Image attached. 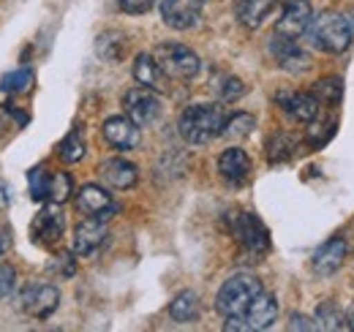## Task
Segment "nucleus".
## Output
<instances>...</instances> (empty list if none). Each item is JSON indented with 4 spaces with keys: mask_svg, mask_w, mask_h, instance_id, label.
<instances>
[{
    "mask_svg": "<svg viewBox=\"0 0 354 332\" xmlns=\"http://www.w3.org/2000/svg\"><path fill=\"white\" fill-rule=\"evenodd\" d=\"M226 120L229 115L221 104H191L180 112L177 131L188 145H207L216 136H221Z\"/></svg>",
    "mask_w": 354,
    "mask_h": 332,
    "instance_id": "1",
    "label": "nucleus"
},
{
    "mask_svg": "<svg viewBox=\"0 0 354 332\" xmlns=\"http://www.w3.org/2000/svg\"><path fill=\"white\" fill-rule=\"evenodd\" d=\"M308 44L319 52H327V55H344L349 46H352V28H349V19L338 11H324L319 17H313L308 28Z\"/></svg>",
    "mask_w": 354,
    "mask_h": 332,
    "instance_id": "2",
    "label": "nucleus"
},
{
    "mask_svg": "<svg viewBox=\"0 0 354 332\" xmlns=\"http://www.w3.org/2000/svg\"><path fill=\"white\" fill-rule=\"evenodd\" d=\"M262 281L251 273H237L232 278H226L218 294H216V311L221 313L223 319L229 316H245L248 305L262 294Z\"/></svg>",
    "mask_w": 354,
    "mask_h": 332,
    "instance_id": "3",
    "label": "nucleus"
},
{
    "mask_svg": "<svg viewBox=\"0 0 354 332\" xmlns=\"http://www.w3.org/2000/svg\"><path fill=\"white\" fill-rule=\"evenodd\" d=\"M153 57L158 60V66L172 80H194L199 74V68H202L199 55L194 49L183 46V44H158Z\"/></svg>",
    "mask_w": 354,
    "mask_h": 332,
    "instance_id": "4",
    "label": "nucleus"
},
{
    "mask_svg": "<svg viewBox=\"0 0 354 332\" xmlns=\"http://www.w3.org/2000/svg\"><path fill=\"white\" fill-rule=\"evenodd\" d=\"M232 234H234L237 246L245 253L265 256L267 250H270V234H267L265 223L254 212H237L232 218Z\"/></svg>",
    "mask_w": 354,
    "mask_h": 332,
    "instance_id": "5",
    "label": "nucleus"
},
{
    "mask_svg": "<svg viewBox=\"0 0 354 332\" xmlns=\"http://www.w3.org/2000/svg\"><path fill=\"white\" fill-rule=\"evenodd\" d=\"M17 305L22 313H28L33 319H49L60 305V291L52 284H33V286H25L19 291Z\"/></svg>",
    "mask_w": 354,
    "mask_h": 332,
    "instance_id": "6",
    "label": "nucleus"
},
{
    "mask_svg": "<svg viewBox=\"0 0 354 332\" xmlns=\"http://www.w3.org/2000/svg\"><path fill=\"white\" fill-rule=\"evenodd\" d=\"M123 109L139 128L142 125H153L161 118V98L156 95V90L139 84V87H133L123 95Z\"/></svg>",
    "mask_w": 354,
    "mask_h": 332,
    "instance_id": "7",
    "label": "nucleus"
},
{
    "mask_svg": "<svg viewBox=\"0 0 354 332\" xmlns=\"http://www.w3.org/2000/svg\"><path fill=\"white\" fill-rule=\"evenodd\" d=\"M63 232H66V215L60 212V205H55V202L39 210L36 218H33V223H30V237L41 248L57 246L60 237H63Z\"/></svg>",
    "mask_w": 354,
    "mask_h": 332,
    "instance_id": "8",
    "label": "nucleus"
},
{
    "mask_svg": "<svg viewBox=\"0 0 354 332\" xmlns=\"http://www.w3.org/2000/svg\"><path fill=\"white\" fill-rule=\"evenodd\" d=\"M310 22H313V8L308 0H283L281 17L275 22V33L297 42L300 36L308 33Z\"/></svg>",
    "mask_w": 354,
    "mask_h": 332,
    "instance_id": "9",
    "label": "nucleus"
},
{
    "mask_svg": "<svg viewBox=\"0 0 354 332\" xmlns=\"http://www.w3.org/2000/svg\"><path fill=\"white\" fill-rule=\"evenodd\" d=\"M267 52H270V57L275 60V66H281V68L289 71V74H303V71L310 68L308 52L300 49L295 39H286V36L272 33V39L267 42Z\"/></svg>",
    "mask_w": 354,
    "mask_h": 332,
    "instance_id": "10",
    "label": "nucleus"
},
{
    "mask_svg": "<svg viewBox=\"0 0 354 332\" xmlns=\"http://www.w3.org/2000/svg\"><path fill=\"white\" fill-rule=\"evenodd\" d=\"M77 210L85 215V218H98V221H109L115 212H118V202L109 196V191H104L101 185H82L80 194H77Z\"/></svg>",
    "mask_w": 354,
    "mask_h": 332,
    "instance_id": "11",
    "label": "nucleus"
},
{
    "mask_svg": "<svg viewBox=\"0 0 354 332\" xmlns=\"http://www.w3.org/2000/svg\"><path fill=\"white\" fill-rule=\"evenodd\" d=\"M275 104L297 123H313L322 107L313 93H297V90H281L275 95Z\"/></svg>",
    "mask_w": 354,
    "mask_h": 332,
    "instance_id": "12",
    "label": "nucleus"
},
{
    "mask_svg": "<svg viewBox=\"0 0 354 332\" xmlns=\"http://www.w3.org/2000/svg\"><path fill=\"white\" fill-rule=\"evenodd\" d=\"M104 139L109 147L120 150V153H129V150H136L139 142H142V133H139V125L133 123L131 118L126 115H115L104 123Z\"/></svg>",
    "mask_w": 354,
    "mask_h": 332,
    "instance_id": "13",
    "label": "nucleus"
},
{
    "mask_svg": "<svg viewBox=\"0 0 354 332\" xmlns=\"http://www.w3.org/2000/svg\"><path fill=\"white\" fill-rule=\"evenodd\" d=\"M156 6L172 30H188L199 22V0H156Z\"/></svg>",
    "mask_w": 354,
    "mask_h": 332,
    "instance_id": "14",
    "label": "nucleus"
},
{
    "mask_svg": "<svg viewBox=\"0 0 354 332\" xmlns=\"http://www.w3.org/2000/svg\"><path fill=\"white\" fill-rule=\"evenodd\" d=\"M346 253H349L346 240L344 237H333V240H327V243H322L316 248L313 259H310V267H313L316 275H333L346 261Z\"/></svg>",
    "mask_w": 354,
    "mask_h": 332,
    "instance_id": "15",
    "label": "nucleus"
},
{
    "mask_svg": "<svg viewBox=\"0 0 354 332\" xmlns=\"http://www.w3.org/2000/svg\"><path fill=\"white\" fill-rule=\"evenodd\" d=\"M106 243V221L98 218H88L74 229V253L77 256H95L98 248Z\"/></svg>",
    "mask_w": 354,
    "mask_h": 332,
    "instance_id": "16",
    "label": "nucleus"
},
{
    "mask_svg": "<svg viewBox=\"0 0 354 332\" xmlns=\"http://www.w3.org/2000/svg\"><path fill=\"white\" fill-rule=\"evenodd\" d=\"M218 174H221L229 185H234V188L243 185L248 180V174H251V158H248V153L240 150V147L223 150L221 156H218Z\"/></svg>",
    "mask_w": 354,
    "mask_h": 332,
    "instance_id": "17",
    "label": "nucleus"
},
{
    "mask_svg": "<svg viewBox=\"0 0 354 332\" xmlns=\"http://www.w3.org/2000/svg\"><path fill=\"white\" fill-rule=\"evenodd\" d=\"M98 174L115 191H129V188H133V183L139 177L136 166L131 161H126V158H106L104 164L98 166Z\"/></svg>",
    "mask_w": 354,
    "mask_h": 332,
    "instance_id": "18",
    "label": "nucleus"
},
{
    "mask_svg": "<svg viewBox=\"0 0 354 332\" xmlns=\"http://www.w3.org/2000/svg\"><path fill=\"white\" fill-rule=\"evenodd\" d=\"M133 80L142 84V87H150L156 93H164L167 90V71L158 66V60L153 55H136L133 60Z\"/></svg>",
    "mask_w": 354,
    "mask_h": 332,
    "instance_id": "19",
    "label": "nucleus"
},
{
    "mask_svg": "<svg viewBox=\"0 0 354 332\" xmlns=\"http://www.w3.org/2000/svg\"><path fill=\"white\" fill-rule=\"evenodd\" d=\"M275 319H278V299L267 291H262L245 311V322L251 330H270Z\"/></svg>",
    "mask_w": 354,
    "mask_h": 332,
    "instance_id": "20",
    "label": "nucleus"
},
{
    "mask_svg": "<svg viewBox=\"0 0 354 332\" xmlns=\"http://www.w3.org/2000/svg\"><path fill=\"white\" fill-rule=\"evenodd\" d=\"M272 6H275V0H234V17L243 28L257 30L270 17Z\"/></svg>",
    "mask_w": 354,
    "mask_h": 332,
    "instance_id": "21",
    "label": "nucleus"
},
{
    "mask_svg": "<svg viewBox=\"0 0 354 332\" xmlns=\"http://www.w3.org/2000/svg\"><path fill=\"white\" fill-rule=\"evenodd\" d=\"M169 316L177 324H191L199 319V297L194 291H180L169 302Z\"/></svg>",
    "mask_w": 354,
    "mask_h": 332,
    "instance_id": "22",
    "label": "nucleus"
},
{
    "mask_svg": "<svg viewBox=\"0 0 354 332\" xmlns=\"http://www.w3.org/2000/svg\"><path fill=\"white\" fill-rule=\"evenodd\" d=\"M316 327L324 332H341V330H349V316L335 305V302H322L316 308Z\"/></svg>",
    "mask_w": 354,
    "mask_h": 332,
    "instance_id": "23",
    "label": "nucleus"
},
{
    "mask_svg": "<svg viewBox=\"0 0 354 332\" xmlns=\"http://www.w3.org/2000/svg\"><path fill=\"white\" fill-rule=\"evenodd\" d=\"M295 153H297V139L292 133H275V136H270V142H267V158H270V164H286V161L295 158Z\"/></svg>",
    "mask_w": 354,
    "mask_h": 332,
    "instance_id": "24",
    "label": "nucleus"
},
{
    "mask_svg": "<svg viewBox=\"0 0 354 332\" xmlns=\"http://www.w3.org/2000/svg\"><path fill=\"white\" fill-rule=\"evenodd\" d=\"M313 95L319 98V104L324 107H338L344 98V80L341 77H327L313 84Z\"/></svg>",
    "mask_w": 354,
    "mask_h": 332,
    "instance_id": "25",
    "label": "nucleus"
},
{
    "mask_svg": "<svg viewBox=\"0 0 354 332\" xmlns=\"http://www.w3.org/2000/svg\"><path fill=\"white\" fill-rule=\"evenodd\" d=\"M57 156H60L63 164H77V161H82V156H85V139H82V131H80V128H74V131L57 145Z\"/></svg>",
    "mask_w": 354,
    "mask_h": 332,
    "instance_id": "26",
    "label": "nucleus"
},
{
    "mask_svg": "<svg viewBox=\"0 0 354 332\" xmlns=\"http://www.w3.org/2000/svg\"><path fill=\"white\" fill-rule=\"evenodd\" d=\"M254 115H248V112H234V115H229V120L223 125V133L226 139H243V136H248L251 131H254Z\"/></svg>",
    "mask_w": 354,
    "mask_h": 332,
    "instance_id": "27",
    "label": "nucleus"
},
{
    "mask_svg": "<svg viewBox=\"0 0 354 332\" xmlns=\"http://www.w3.org/2000/svg\"><path fill=\"white\" fill-rule=\"evenodd\" d=\"M28 185H30V199L33 202H44L49 199V188H52V177L44 166H33L28 174Z\"/></svg>",
    "mask_w": 354,
    "mask_h": 332,
    "instance_id": "28",
    "label": "nucleus"
},
{
    "mask_svg": "<svg viewBox=\"0 0 354 332\" xmlns=\"http://www.w3.org/2000/svg\"><path fill=\"white\" fill-rule=\"evenodd\" d=\"M30 84H33V71L30 68H17V71H8L3 77L0 90L3 93H25V90H30Z\"/></svg>",
    "mask_w": 354,
    "mask_h": 332,
    "instance_id": "29",
    "label": "nucleus"
},
{
    "mask_svg": "<svg viewBox=\"0 0 354 332\" xmlns=\"http://www.w3.org/2000/svg\"><path fill=\"white\" fill-rule=\"evenodd\" d=\"M71 191H74V180H71V174H68V172H57V174H52L49 199H52L55 205L68 202V199H71Z\"/></svg>",
    "mask_w": 354,
    "mask_h": 332,
    "instance_id": "30",
    "label": "nucleus"
},
{
    "mask_svg": "<svg viewBox=\"0 0 354 332\" xmlns=\"http://www.w3.org/2000/svg\"><path fill=\"white\" fill-rule=\"evenodd\" d=\"M243 93H245V84L240 82L237 77H226V80H221V84H218V95H221L223 104L237 101Z\"/></svg>",
    "mask_w": 354,
    "mask_h": 332,
    "instance_id": "31",
    "label": "nucleus"
},
{
    "mask_svg": "<svg viewBox=\"0 0 354 332\" xmlns=\"http://www.w3.org/2000/svg\"><path fill=\"white\" fill-rule=\"evenodd\" d=\"M17 286V270L8 264H0V299L8 297Z\"/></svg>",
    "mask_w": 354,
    "mask_h": 332,
    "instance_id": "32",
    "label": "nucleus"
},
{
    "mask_svg": "<svg viewBox=\"0 0 354 332\" xmlns=\"http://www.w3.org/2000/svg\"><path fill=\"white\" fill-rule=\"evenodd\" d=\"M153 3H156V0H118V6H120L126 14H133V17H136V14H147V11L153 8Z\"/></svg>",
    "mask_w": 354,
    "mask_h": 332,
    "instance_id": "33",
    "label": "nucleus"
},
{
    "mask_svg": "<svg viewBox=\"0 0 354 332\" xmlns=\"http://www.w3.org/2000/svg\"><path fill=\"white\" fill-rule=\"evenodd\" d=\"M333 131H335V123H333V120H330V123H324V133H333ZM308 142L313 145V147H322V145L327 142V136H322V133H319V128H316V123L310 125Z\"/></svg>",
    "mask_w": 354,
    "mask_h": 332,
    "instance_id": "34",
    "label": "nucleus"
},
{
    "mask_svg": "<svg viewBox=\"0 0 354 332\" xmlns=\"http://www.w3.org/2000/svg\"><path fill=\"white\" fill-rule=\"evenodd\" d=\"M289 330H292V332H295V330L313 332V330H319V327H316V319L310 322L308 316H303V313H295V316H292V322H289Z\"/></svg>",
    "mask_w": 354,
    "mask_h": 332,
    "instance_id": "35",
    "label": "nucleus"
},
{
    "mask_svg": "<svg viewBox=\"0 0 354 332\" xmlns=\"http://www.w3.org/2000/svg\"><path fill=\"white\" fill-rule=\"evenodd\" d=\"M57 261H60V275L63 278H71L74 275V250L71 253H60Z\"/></svg>",
    "mask_w": 354,
    "mask_h": 332,
    "instance_id": "36",
    "label": "nucleus"
},
{
    "mask_svg": "<svg viewBox=\"0 0 354 332\" xmlns=\"http://www.w3.org/2000/svg\"><path fill=\"white\" fill-rule=\"evenodd\" d=\"M8 246H11V237H8V232H6V229H0V256L8 250Z\"/></svg>",
    "mask_w": 354,
    "mask_h": 332,
    "instance_id": "37",
    "label": "nucleus"
},
{
    "mask_svg": "<svg viewBox=\"0 0 354 332\" xmlns=\"http://www.w3.org/2000/svg\"><path fill=\"white\" fill-rule=\"evenodd\" d=\"M8 208V185L0 180V210Z\"/></svg>",
    "mask_w": 354,
    "mask_h": 332,
    "instance_id": "38",
    "label": "nucleus"
},
{
    "mask_svg": "<svg viewBox=\"0 0 354 332\" xmlns=\"http://www.w3.org/2000/svg\"><path fill=\"white\" fill-rule=\"evenodd\" d=\"M346 19H349V28H352V36H354V8L349 11V17H346Z\"/></svg>",
    "mask_w": 354,
    "mask_h": 332,
    "instance_id": "39",
    "label": "nucleus"
},
{
    "mask_svg": "<svg viewBox=\"0 0 354 332\" xmlns=\"http://www.w3.org/2000/svg\"><path fill=\"white\" fill-rule=\"evenodd\" d=\"M349 330L354 332V311H352V313H349Z\"/></svg>",
    "mask_w": 354,
    "mask_h": 332,
    "instance_id": "40",
    "label": "nucleus"
},
{
    "mask_svg": "<svg viewBox=\"0 0 354 332\" xmlns=\"http://www.w3.org/2000/svg\"><path fill=\"white\" fill-rule=\"evenodd\" d=\"M199 3H205V0H199Z\"/></svg>",
    "mask_w": 354,
    "mask_h": 332,
    "instance_id": "41",
    "label": "nucleus"
}]
</instances>
